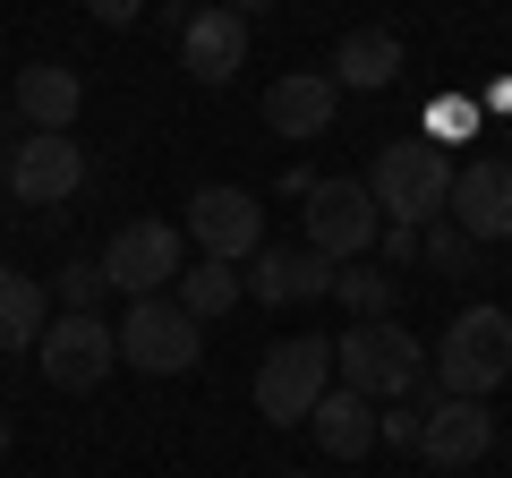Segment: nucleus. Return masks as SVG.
Wrapping results in <instances>:
<instances>
[{
    "instance_id": "393cba45",
    "label": "nucleus",
    "mask_w": 512,
    "mask_h": 478,
    "mask_svg": "<svg viewBox=\"0 0 512 478\" xmlns=\"http://www.w3.org/2000/svg\"><path fill=\"white\" fill-rule=\"evenodd\" d=\"M470 111H478V103H436V111H427V129H436L427 146H453V137L470 129Z\"/></svg>"
},
{
    "instance_id": "dca6fc26",
    "label": "nucleus",
    "mask_w": 512,
    "mask_h": 478,
    "mask_svg": "<svg viewBox=\"0 0 512 478\" xmlns=\"http://www.w3.org/2000/svg\"><path fill=\"white\" fill-rule=\"evenodd\" d=\"M9 111H18L26 129H77V111H86V77L60 69V60H35V69H18V86H9Z\"/></svg>"
},
{
    "instance_id": "a878e982",
    "label": "nucleus",
    "mask_w": 512,
    "mask_h": 478,
    "mask_svg": "<svg viewBox=\"0 0 512 478\" xmlns=\"http://www.w3.org/2000/svg\"><path fill=\"white\" fill-rule=\"evenodd\" d=\"M376 444H419V402L410 410H376Z\"/></svg>"
},
{
    "instance_id": "0eeeda50",
    "label": "nucleus",
    "mask_w": 512,
    "mask_h": 478,
    "mask_svg": "<svg viewBox=\"0 0 512 478\" xmlns=\"http://www.w3.org/2000/svg\"><path fill=\"white\" fill-rule=\"evenodd\" d=\"M103 282L111 291H128V299H154V291H171L180 282V265H188V231L180 222H120V231L103 239Z\"/></svg>"
},
{
    "instance_id": "7ed1b4c3",
    "label": "nucleus",
    "mask_w": 512,
    "mask_h": 478,
    "mask_svg": "<svg viewBox=\"0 0 512 478\" xmlns=\"http://www.w3.org/2000/svg\"><path fill=\"white\" fill-rule=\"evenodd\" d=\"M111 342H120V368H137V376H188L205 359V325L171 291L128 299V316L111 325Z\"/></svg>"
},
{
    "instance_id": "c85d7f7f",
    "label": "nucleus",
    "mask_w": 512,
    "mask_h": 478,
    "mask_svg": "<svg viewBox=\"0 0 512 478\" xmlns=\"http://www.w3.org/2000/svg\"><path fill=\"white\" fill-rule=\"evenodd\" d=\"M0 197H9V146H0Z\"/></svg>"
},
{
    "instance_id": "9d476101",
    "label": "nucleus",
    "mask_w": 512,
    "mask_h": 478,
    "mask_svg": "<svg viewBox=\"0 0 512 478\" xmlns=\"http://www.w3.org/2000/svg\"><path fill=\"white\" fill-rule=\"evenodd\" d=\"M77 188H86V146L69 129L9 137V197L18 205H69Z\"/></svg>"
},
{
    "instance_id": "4be33fe9",
    "label": "nucleus",
    "mask_w": 512,
    "mask_h": 478,
    "mask_svg": "<svg viewBox=\"0 0 512 478\" xmlns=\"http://www.w3.org/2000/svg\"><path fill=\"white\" fill-rule=\"evenodd\" d=\"M43 291H52L60 308H69V316H103L111 282H103V265H94V257H69V265H60L52 282H43Z\"/></svg>"
},
{
    "instance_id": "423d86ee",
    "label": "nucleus",
    "mask_w": 512,
    "mask_h": 478,
    "mask_svg": "<svg viewBox=\"0 0 512 478\" xmlns=\"http://www.w3.org/2000/svg\"><path fill=\"white\" fill-rule=\"evenodd\" d=\"M299 222H308V248H316L325 265L376 257V231H384V214H376V197H367V180H316L308 197H299Z\"/></svg>"
},
{
    "instance_id": "39448f33",
    "label": "nucleus",
    "mask_w": 512,
    "mask_h": 478,
    "mask_svg": "<svg viewBox=\"0 0 512 478\" xmlns=\"http://www.w3.org/2000/svg\"><path fill=\"white\" fill-rule=\"evenodd\" d=\"M333 385V333H291V342H274L265 359H256V410L274 427H308V410L325 402Z\"/></svg>"
},
{
    "instance_id": "bb28decb",
    "label": "nucleus",
    "mask_w": 512,
    "mask_h": 478,
    "mask_svg": "<svg viewBox=\"0 0 512 478\" xmlns=\"http://www.w3.org/2000/svg\"><path fill=\"white\" fill-rule=\"evenodd\" d=\"M137 9H146V0H86L94 26H137Z\"/></svg>"
},
{
    "instance_id": "f3484780",
    "label": "nucleus",
    "mask_w": 512,
    "mask_h": 478,
    "mask_svg": "<svg viewBox=\"0 0 512 478\" xmlns=\"http://www.w3.org/2000/svg\"><path fill=\"white\" fill-rule=\"evenodd\" d=\"M308 436H316V453H325V461L376 453V402H367V393H350V385H325V402L308 410Z\"/></svg>"
},
{
    "instance_id": "2eb2a0df",
    "label": "nucleus",
    "mask_w": 512,
    "mask_h": 478,
    "mask_svg": "<svg viewBox=\"0 0 512 478\" xmlns=\"http://www.w3.org/2000/svg\"><path fill=\"white\" fill-rule=\"evenodd\" d=\"M333 274H342V265H325L316 248H256L248 274H239V291L265 299V308H291V299H325Z\"/></svg>"
},
{
    "instance_id": "b1692460",
    "label": "nucleus",
    "mask_w": 512,
    "mask_h": 478,
    "mask_svg": "<svg viewBox=\"0 0 512 478\" xmlns=\"http://www.w3.org/2000/svg\"><path fill=\"white\" fill-rule=\"evenodd\" d=\"M376 257L384 265H419V231H410V222H384V231H376Z\"/></svg>"
},
{
    "instance_id": "ddd939ff",
    "label": "nucleus",
    "mask_w": 512,
    "mask_h": 478,
    "mask_svg": "<svg viewBox=\"0 0 512 478\" xmlns=\"http://www.w3.org/2000/svg\"><path fill=\"white\" fill-rule=\"evenodd\" d=\"M180 69L197 77V86H231L239 69H248V18H231V9H188L180 26Z\"/></svg>"
},
{
    "instance_id": "5701e85b",
    "label": "nucleus",
    "mask_w": 512,
    "mask_h": 478,
    "mask_svg": "<svg viewBox=\"0 0 512 478\" xmlns=\"http://www.w3.org/2000/svg\"><path fill=\"white\" fill-rule=\"evenodd\" d=\"M419 257L436 265V274H470V265H478V239H461L453 222L436 214V222H419Z\"/></svg>"
},
{
    "instance_id": "20e7f679",
    "label": "nucleus",
    "mask_w": 512,
    "mask_h": 478,
    "mask_svg": "<svg viewBox=\"0 0 512 478\" xmlns=\"http://www.w3.org/2000/svg\"><path fill=\"white\" fill-rule=\"evenodd\" d=\"M504 376H512V316L504 308H461L444 325V342H436V393L487 402Z\"/></svg>"
},
{
    "instance_id": "412c9836",
    "label": "nucleus",
    "mask_w": 512,
    "mask_h": 478,
    "mask_svg": "<svg viewBox=\"0 0 512 478\" xmlns=\"http://www.w3.org/2000/svg\"><path fill=\"white\" fill-rule=\"evenodd\" d=\"M333 299H342L350 308V325H367V316H393L402 308V274H384V265H342V274H333Z\"/></svg>"
},
{
    "instance_id": "6ab92c4d",
    "label": "nucleus",
    "mask_w": 512,
    "mask_h": 478,
    "mask_svg": "<svg viewBox=\"0 0 512 478\" xmlns=\"http://www.w3.org/2000/svg\"><path fill=\"white\" fill-rule=\"evenodd\" d=\"M43 325H52V291H43L35 274H18V265H0V359L35 350Z\"/></svg>"
},
{
    "instance_id": "f257e3e1",
    "label": "nucleus",
    "mask_w": 512,
    "mask_h": 478,
    "mask_svg": "<svg viewBox=\"0 0 512 478\" xmlns=\"http://www.w3.org/2000/svg\"><path fill=\"white\" fill-rule=\"evenodd\" d=\"M333 376L367 402H410L427 385V342L402 325V316H367V325L333 333Z\"/></svg>"
},
{
    "instance_id": "6e6552de",
    "label": "nucleus",
    "mask_w": 512,
    "mask_h": 478,
    "mask_svg": "<svg viewBox=\"0 0 512 478\" xmlns=\"http://www.w3.org/2000/svg\"><path fill=\"white\" fill-rule=\"evenodd\" d=\"M410 402H419V444H410V453H427L436 470H478V461L495 453V410L487 402L436 393V385H419Z\"/></svg>"
},
{
    "instance_id": "f03ea898",
    "label": "nucleus",
    "mask_w": 512,
    "mask_h": 478,
    "mask_svg": "<svg viewBox=\"0 0 512 478\" xmlns=\"http://www.w3.org/2000/svg\"><path fill=\"white\" fill-rule=\"evenodd\" d=\"M367 197H376L384 222H436L444 197H453V163H444V146H427V137H393V146L367 163Z\"/></svg>"
},
{
    "instance_id": "2f4dec72",
    "label": "nucleus",
    "mask_w": 512,
    "mask_h": 478,
    "mask_svg": "<svg viewBox=\"0 0 512 478\" xmlns=\"http://www.w3.org/2000/svg\"><path fill=\"white\" fill-rule=\"evenodd\" d=\"M282 478H316V470H282Z\"/></svg>"
},
{
    "instance_id": "cd10ccee",
    "label": "nucleus",
    "mask_w": 512,
    "mask_h": 478,
    "mask_svg": "<svg viewBox=\"0 0 512 478\" xmlns=\"http://www.w3.org/2000/svg\"><path fill=\"white\" fill-rule=\"evenodd\" d=\"M214 9H231V18H256V9H274V0H214Z\"/></svg>"
},
{
    "instance_id": "f8f14e48",
    "label": "nucleus",
    "mask_w": 512,
    "mask_h": 478,
    "mask_svg": "<svg viewBox=\"0 0 512 478\" xmlns=\"http://www.w3.org/2000/svg\"><path fill=\"white\" fill-rule=\"evenodd\" d=\"M444 222H453L461 239H478V248L512 239V163H495V154H478V163H453V197H444Z\"/></svg>"
},
{
    "instance_id": "7c9ffc66",
    "label": "nucleus",
    "mask_w": 512,
    "mask_h": 478,
    "mask_svg": "<svg viewBox=\"0 0 512 478\" xmlns=\"http://www.w3.org/2000/svg\"><path fill=\"white\" fill-rule=\"evenodd\" d=\"M0 453H9V410H0Z\"/></svg>"
},
{
    "instance_id": "1a4fd4ad",
    "label": "nucleus",
    "mask_w": 512,
    "mask_h": 478,
    "mask_svg": "<svg viewBox=\"0 0 512 478\" xmlns=\"http://www.w3.org/2000/svg\"><path fill=\"white\" fill-rule=\"evenodd\" d=\"M35 368H43V385H60V393H94L111 368H120V342H111L103 316H69L60 308L52 325H43V342H35Z\"/></svg>"
},
{
    "instance_id": "4468645a",
    "label": "nucleus",
    "mask_w": 512,
    "mask_h": 478,
    "mask_svg": "<svg viewBox=\"0 0 512 478\" xmlns=\"http://www.w3.org/2000/svg\"><path fill=\"white\" fill-rule=\"evenodd\" d=\"M333 111H342V86H333V69H291L265 86V129L291 137V146H308V137L333 129Z\"/></svg>"
},
{
    "instance_id": "a211bd4d",
    "label": "nucleus",
    "mask_w": 512,
    "mask_h": 478,
    "mask_svg": "<svg viewBox=\"0 0 512 478\" xmlns=\"http://www.w3.org/2000/svg\"><path fill=\"white\" fill-rule=\"evenodd\" d=\"M393 77H402V35H393V26H359V35H342V52H333V86L384 94Z\"/></svg>"
},
{
    "instance_id": "aec40b11",
    "label": "nucleus",
    "mask_w": 512,
    "mask_h": 478,
    "mask_svg": "<svg viewBox=\"0 0 512 478\" xmlns=\"http://www.w3.org/2000/svg\"><path fill=\"white\" fill-rule=\"evenodd\" d=\"M171 299H180L197 325H214V316H231L239 299V265H222V257H205V265H180V282H171Z\"/></svg>"
},
{
    "instance_id": "9b49d317",
    "label": "nucleus",
    "mask_w": 512,
    "mask_h": 478,
    "mask_svg": "<svg viewBox=\"0 0 512 478\" xmlns=\"http://www.w3.org/2000/svg\"><path fill=\"white\" fill-rule=\"evenodd\" d=\"M180 231L197 239L205 257H222V265H248L256 248H265V205H256L248 188L214 180V188H197V197H188V222H180Z\"/></svg>"
},
{
    "instance_id": "c756f323",
    "label": "nucleus",
    "mask_w": 512,
    "mask_h": 478,
    "mask_svg": "<svg viewBox=\"0 0 512 478\" xmlns=\"http://www.w3.org/2000/svg\"><path fill=\"white\" fill-rule=\"evenodd\" d=\"M163 9H171V18H180V26H188V0H163Z\"/></svg>"
}]
</instances>
